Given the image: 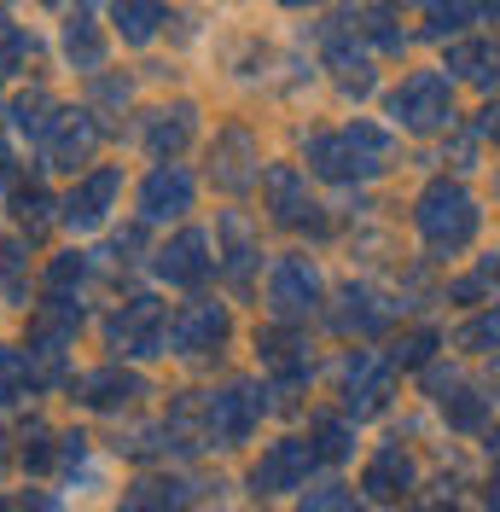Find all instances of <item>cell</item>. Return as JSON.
Instances as JSON below:
<instances>
[{
  "label": "cell",
  "mask_w": 500,
  "mask_h": 512,
  "mask_svg": "<svg viewBox=\"0 0 500 512\" xmlns=\"http://www.w3.org/2000/svg\"><path fill=\"white\" fill-rule=\"evenodd\" d=\"M384 152H390V140H384L378 128L355 123V128H338V134H314L309 140V169L332 175V181H355V175L384 169Z\"/></svg>",
  "instance_id": "obj_1"
},
{
  "label": "cell",
  "mask_w": 500,
  "mask_h": 512,
  "mask_svg": "<svg viewBox=\"0 0 500 512\" xmlns=\"http://www.w3.org/2000/svg\"><path fill=\"white\" fill-rule=\"evenodd\" d=\"M262 414H268V390L250 379H233V384H221V390H210V402H204V437L216 448H239L262 425Z\"/></svg>",
  "instance_id": "obj_2"
},
{
  "label": "cell",
  "mask_w": 500,
  "mask_h": 512,
  "mask_svg": "<svg viewBox=\"0 0 500 512\" xmlns=\"http://www.w3.org/2000/svg\"><path fill=\"white\" fill-rule=\"evenodd\" d=\"M419 233L431 239V251H460L471 233H477V204L460 187L437 181V187L419 198Z\"/></svg>",
  "instance_id": "obj_3"
},
{
  "label": "cell",
  "mask_w": 500,
  "mask_h": 512,
  "mask_svg": "<svg viewBox=\"0 0 500 512\" xmlns=\"http://www.w3.org/2000/svg\"><path fill=\"white\" fill-rule=\"evenodd\" d=\"M169 309L157 303V297H128L123 309L111 315V326H105V344L117 355H163V344H169Z\"/></svg>",
  "instance_id": "obj_4"
},
{
  "label": "cell",
  "mask_w": 500,
  "mask_h": 512,
  "mask_svg": "<svg viewBox=\"0 0 500 512\" xmlns=\"http://www.w3.org/2000/svg\"><path fill=\"white\" fill-rule=\"evenodd\" d=\"M314 443L303 437H280V443L262 448V460L250 466V495H291V489H303L314 472Z\"/></svg>",
  "instance_id": "obj_5"
},
{
  "label": "cell",
  "mask_w": 500,
  "mask_h": 512,
  "mask_svg": "<svg viewBox=\"0 0 500 512\" xmlns=\"http://www.w3.org/2000/svg\"><path fill=\"white\" fill-rule=\"evenodd\" d=\"M268 309H274L285 326L320 309V274H314L309 256H280V262H274V274H268Z\"/></svg>",
  "instance_id": "obj_6"
},
{
  "label": "cell",
  "mask_w": 500,
  "mask_h": 512,
  "mask_svg": "<svg viewBox=\"0 0 500 512\" xmlns=\"http://www.w3.org/2000/svg\"><path fill=\"white\" fill-rule=\"evenodd\" d=\"M227 332H233V315H227L221 303H210V297H198V303H187V309L175 315L169 344H175V355H204V350H221Z\"/></svg>",
  "instance_id": "obj_7"
},
{
  "label": "cell",
  "mask_w": 500,
  "mask_h": 512,
  "mask_svg": "<svg viewBox=\"0 0 500 512\" xmlns=\"http://www.w3.org/2000/svg\"><path fill=\"white\" fill-rule=\"evenodd\" d=\"M210 268H216V256H210V239H204L198 227L175 233V239L157 251V280H169V286L198 291L204 280H210Z\"/></svg>",
  "instance_id": "obj_8"
},
{
  "label": "cell",
  "mask_w": 500,
  "mask_h": 512,
  "mask_svg": "<svg viewBox=\"0 0 500 512\" xmlns=\"http://www.w3.org/2000/svg\"><path fill=\"white\" fill-rule=\"evenodd\" d=\"M192 210V175L181 163H157L140 181V222H175Z\"/></svg>",
  "instance_id": "obj_9"
},
{
  "label": "cell",
  "mask_w": 500,
  "mask_h": 512,
  "mask_svg": "<svg viewBox=\"0 0 500 512\" xmlns=\"http://www.w3.org/2000/svg\"><path fill=\"white\" fill-rule=\"evenodd\" d=\"M192 134H198V111H192L187 99L181 105H157V111H146V123H140V140H146V152L157 163H175L192 146Z\"/></svg>",
  "instance_id": "obj_10"
},
{
  "label": "cell",
  "mask_w": 500,
  "mask_h": 512,
  "mask_svg": "<svg viewBox=\"0 0 500 512\" xmlns=\"http://www.w3.org/2000/svg\"><path fill=\"white\" fill-rule=\"evenodd\" d=\"M94 146H99L94 111H59L53 134L41 140V158H47V169H76V163L94 158Z\"/></svg>",
  "instance_id": "obj_11"
},
{
  "label": "cell",
  "mask_w": 500,
  "mask_h": 512,
  "mask_svg": "<svg viewBox=\"0 0 500 512\" xmlns=\"http://www.w3.org/2000/svg\"><path fill=\"white\" fill-rule=\"evenodd\" d=\"M117 192H123V169H94L82 187L64 198V222L76 227V233H94L105 216H111V204H117Z\"/></svg>",
  "instance_id": "obj_12"
},
{
  "label": "cell",
  "mask_w": 500,
  "mask_h": 512,
  "mask_svg": "<svg viewBox=\"0 0 500 512\" xmlns=\"http://www.w3.org/2000/svg\"><path fill=\"white\" fill-rule=\"evenodd\" d=\"M262 192H268L274 222H285V227H320V216H314V198H309V181H303L291 163H274V169L262 175Z\"/></svg>",
  "instance_id": "obj_13"
},
{
  "label": "cell",
  "mask_w": 500,
  "mask_h": 512,
  "mask_svg": "<svg viewBox=\"0 0 500 512\" xmlns=\"http://www.w3.org/2000/svg\"><path fill=\"white\" fill-rule=\"evenodd\" d=\"M210 175H216V187H227V192H245L250 181H256V140H250L245 128H221L216 134Z\"/></svg>",
  "instance_id": "obj_14"
},
{
  "label": "cell",
  "mask_w": 500,
  "mask_h": 512,
  "mask_svg": "<svg viewBox=\"0 0 500 512\" xmlns=\"http://www.w3.org/2000/svg\"><path fill=\"white\" fill-rule=\"evenodd\" d=\"M134 396H146V379L128 373V367H99V373H88V379L76 384V402L82 408H99V414H117Z\"/></svg>",
  "instance_id": "obj_15"
},
{
  "label": "cell",
  "mask_w": 500,
  "mask_h": 512,
  "mask_svg": "<svg viewBox=\"0 0 500 512\" xmlns=\"http://www.w3.org/2000/svg\"><path fill=\"white\" fill-rule=\"evenodd\" d=\"M390 111H396L407 128H437L442 117H448V88H442L437 76H413L402 94L390 99Z\"/></svg>",
  "instance_id": "obj_16"
},
{
  "label": "cell",
  "mask_w": 500,
  "mask_h": 512,
  "mask_svg": "<svg viewBox=\"0 0 500 512\" xmlns=\"http://www.w3.org/2000/svg\"><path fill=\"white\" fill-rule=\"evenodd\" d=\"M384 396H390V367L373 361V355H355L344 373V402L349 414H378L384 408Z\"/></svg>",
  "instance_id": "obj_17"
},
{
  "label": "cell",
  "mask_w": 500,
  "mask_h": 512,
  "mask_svg": "<svg viewBox=\"0 0 500 512\" xmlns=\"http://www.w3.org/2000/svg\"><path fill=\"white\" fill-rule=\"evenodd\" d=\"M413 478H419V472H413V454H407V448H378L361 489H367L373 501H396V495L413 489Z\"/></svg>",
  "instance_id": "obj_18"
},
{
  "label": "cell",
  "mask_w": 500,
  "mask_h": 512,
  "mask_svg": "<svg viewBox=\"0 0 500 512\" xmlns=\"http://www.w3.org/2000/svg\"><path fill=\"white\" fill-rule=\"evenodd\" d=\"M221 239H227V256H221V268H227V280L239 291H250V274H256V262H262V251H256V233H250L245 216H221Z\"/></svg>",
  "instance_id": "obj_19"
},
{
  "label": "cell",
  "mask_w": 500,
  "mask_h": 512,
  "mask_svg": "<svg viewBox=\"0 0 500 512\" xmlns=\"http://www.w3.org/2000/svg\"><path fill=\"white\" fill-rule=\"evenodd\" d=\"M332 326H338V332H355V338L384 332V326H390V303H378L373 291H355V286H349L344 297H338V309H332Z\"/></svg>",
  "instance_id": "obj_20"
},
{
  "label": "cell",
  "mask_w": 500,
  "mask_h": 512,
  "mask_svg": "<svg viewBox=\"0 0 500 512\" xmlns=\"http://www.w3.org/2000/svg\"><path fill=\"white\" fill-rule=\"evenodd\" d=\"M111 18H117V35H123L128 47H146V41L169 24V6H163V0H117Z\"/></svg>",
  "instance_id": "obj_21"
},
{
  "label": "cell",
  "mask_w": 500,
  "mask_h": 512,
  "mask_svg": "<svg viewBox=\"0 0 500 512\" xmlns=\"http://www.w3.org/2000/svg\"><path fill=\"white\" fill-rule=\"evenodd\" d=\"M192 501V483L181 478H146L123 495V512H181Z\"/></svg>",
  "instance_id": "obj_22"
},
{
  "label": "cell",
  "mask_w": 500,
  "mask_h": 512,
  "mask_svg": "<svg viewBox=\"0 0 500 512\" xmlns=\"http://www.w3.org/2000/svg\"><path fill=\"white\" fill-rule=\"evenodd\" d=\"M12 123H18V134H30V140H47L53 123H59V105H53V94L30 88V94L12 99Z\"/></svg>",
  "instance_id": "obj_23"
},
{
  "label": "cell",
  "mask_w": 500,
  "mask_h": 512,
  "mask_svg": "<svg viewBox=\"0 0 500 512\" xmlns=\"http://www.w3.org/2000/svg\"><path fill=\"white\" fill-rule=\"evenodd\" d=\"M256 350H262V361H268L285 384H297L303 373H309V355H297V338H291V332H262Z\"/></svg>",
  "instance_id": "obj_24"
},
{
  "label": "cell",
  "mask_w": 500,
  "mask_h": 512,
  "mask_svg": "<svg viewBox=\"0 0 500 512\" xmlns=\"http://www.w3.org/2000/svg\"><path fill=\"white\" fill-rule=\"evenodd\" d=\"M64 53L82 64V70H99V59H105V35H99V24L88 18V12H76V18L64 24Z\"/></svg>",
  "instance_id": "obj_25"
},
{
  "label": "cell",
  "mask_w": 500,
  "mask_h": 512,
  "mask_svg": "<svg viewBox=\"0 0 500 512\" xmlns=\"http://www.w3.org/2000/svg\"><path fill=\"white\" fill-rule=\"evenodd\" d=\"M30 379H35L30 355H24V350H12V344H0V408H6V402H18Z\"/></svg>",
  "instance_id": "obj_26"
},
{
  "label": "cell",
  "mask_w": 500,
  "mask_h": 512,
  "mask_svg": "<svg viewBox=\"0 0 500 512\" xmlns=\"http://www.w3.org/2000/svg\"><path fill=\"white\" fill-rule=\"evenodd\" d=\"M12 216H18V227H30V239H35L41 227L53 222V198H47V187H18L12 192Z\"/></svg>",
  "instance_id": "obj_27"
},
{
  "label": "cell",
  "mask_w": 500,
  "mask_h": 512,
  "mask_svg": "<svg viewBox=\"0 0 500 512\" xmlns=\"http://www.w3.org/2000/svg\"><path fill=\"white\" fill-rule=\"evenodd\" d=\"M24 274H30V256H24V245L0 233V291H6L12 303H24Z\"/></svg>",
  "instance_id": "obj_28"
},
{
  "label": "cell",
  "mask_w": 500,
  "mask_h": 512,
  "mask_svg": "<svg viewBox=\"0 0 500 512\" xmlns=\"http://www.w3.org/2000/svg\"><path fill=\"white\" fill-rule=\"evenodd\" d=\"M82 280H88V256L82 251L53 256V268H47V297H70V291H82Z\"/></svg>",
  "instance_id": "obj_29"
},
{
  "label": "cell",
  "mask_w": 500,
  "mask_h": 512,
  "mask_svg": "<svg viewBox=\"0 0 500 512\" xmlns=\"http://www.w3.org/2000/svg\"><path fill=\"white\" fill-rule=\"evenodd\" d=\"M35 59V35H24L12 24V12H0V76L6 70H18V64Z\"/></svg>",
  "instance_id": "obj_30"
},
{
  "label": "cell",
  "mask_w": 500,
  "mask_h": 512,
  "mask_svg": "<svg viewBox=\"0 0 500 512\" xmlns=\"http://www.w3.org/2000/svg\"><path fill=\"white\" fill-rule=\"evenodd\" d=\"M314 454H320V460H344L349 448H355V431H349L344 419H314Z\"/></svg>",
  "instance_id": "obj_31"
},
{
  "label": "cell",
  "mask_w": 500,
  "mask_h": 512,
  "mask_svg": "<svg viewBox=\"0 0 500 512\" xmlns=\"http://www.w3.org/2000/svg\"><path fill=\"white\" fill-rule=\"evenodd\" d=\"M442 408H448V419H454L460 431H477L483 414H489V402H483L477 390H454V396H442Z\"/></svg>",
  "instance_id": "obj_32"
},
{
  "label": "cell",
  "mask_w": 500,
  "mask_h": 512,
  "mask_svg": "<svg viewBox=\"0 0 500 512\" xmlns=\"http://www.w3.org/2000/svg\"><path fill=\"white\" fill-rule=\"evenodd\" d=\"M47 443H53V431H47L41 419H30V425H24V448H18L30 472H47V460H53V448H47Z\"/></svg>",
  "instance_id": "obj_33"
},
{
  "label": "cell",
  "mask_w": 500,
  "mask_h": 512,
  "mask_svg": "<svg viewBox=\"0 0 500 512\" xmlns=\"http://www.w3.org/2000/svg\"><path fill=\"white\" fill-rule=\"evenodd\" d=\"M297 512H355V501H349L344 483H326V489H314V495H309Z\"/></svg>",
  "instance_id": "obj_34"
},
{
  "label": "cell",
  "mask_w": 500,
  "mask_h": 512,
  "mask_svg": "<svg viewBox=\"0 0 500 512\" xmlns=\"http://www.w3.org/2000/svg\"><path fill=\"white\" fill-rule=\"evenodd\" d=\"M460 344H466V350H483V344H500V315H483V320H471L466 332H460Z\"/></svg>",
  "instance_id": "obj_35"
},
{
  "label": "cell",
  "mask_w": 500,
  "mask_h": 512,
  "mask_svg": "<svg viewBox=\"0 0 500 512\" xmlns=\"http://www.w3.org/2000/svg\"><path fill=\"white\" fill-rule=\"evenodd\" d=\"M431 344H437L431 332H419V338H407V344H396V367H419V361L431 355Z\"/></svg>",
  "instance_id": "obj_36"
},
{
  "label": "cell",
  "mask_w": 500,
  "mask_h": 512,
  "mask_svg": "<svg viewBox=\"0 0 500 512\" xmlns=\"http://www.w3.org/2000/svg\"><path fill=\"white\" fill-rule=\"evenodd\" d=\"M0 512H53L47 495H0Z\"/></svg>",
  "instance_id": "obj_37"
},
{
  "label": "cell",
  "mask_w": 500,
  "mask_h": 512,
  "mask_svg": "<svg viewBox=\"0 0 500 512\" xmlns=\"http://www.w3.org/2000/svg\"><path fill=\"white\" fill-rule=\"evenodd\" d=\"M64 443V466H76V460H82V443H88V437H82V431H70V437H59Z\"/></svg>",
  "instance_id": "obj_38"
},
{
  "label": "cell",
  "mask_w": 500,
  "mask_h": 512,
  "mask_svg": "<svg viewBox=\"0 0 500 512\" xmlns=\"http://www.w3.org/2000/svg\"><path fill=\"white\" fill-rule=\"evenodd\" d=\"M489 134H495V140H500V105H495V111H489Z\"/></svg>",
  "instance_id": "obj_39"
},
{
  "label": "cell",
  "mask_w": 500,
  "mask_h": 512,
  "mask_svg": "<svg viewBox=\"0 0 500 512\" xmlns=\"http://www.w3.org/2000/svg\"><path fill=\"white\" fill-rule=\"evenodd\" d=\"M6 169H12V152H6V140H0V175H6Z\"/></svg>",
  "instance_id": "obj_40"
},
{
  "label": "cell",
  "mask_w": 500,
  "mask_h": 512,
  "mask_svg": "<svg viewBox=\"0 0 500 512\" xmlns=\"http://www.w3.org/2000/svg\"><path fill=\"white\" fill-rule=\"evenodd\" d=\"M489 454H495V460H500V431H495V437H489Z\"/></svg>",
  "instance_id": "obj_41"
},
{
  "label": "cell",
  "mask_w": 500,
  "mask_h": 512,
  "mask_svg": "<svg viewBox=\"0 0 500 512\" xmlns=\"http://www.w3.org/2000/svg\"><path fill=\"white\" fill-rule=\"evenodd\" d=\"M489 507H495V512H500V483H495V495H489Z\"/></svg>",
  "instance_id": "obj_42"
},
{
  "label": "cell",
  "mask_w": 500,
  "mask_h": 512,
  "mask_svg": "<svg viewBox=\"0 0 500 512\" xmlns=\"http://www.w3.org/2000/svg\"><path fill=\"white\" fill-rule=\"evenodd\" d=\"M0 466H6V437H0Z\"/></svg>",
  "instance_id": "obj_43"
},
{
  "label": "cell",
  "mask_w": 500,
  "mask_h": 512,
  "mask_svg": "<svg viewBox=\"0 0 500 512\" xmlns=\"http://www.w3.org/2000/svg\"><path fill=\"white\" fill-rule=\"evenodd\" d=\"M285 6H309V0H285Z\"/></svg>",
  "instance_id": "obj_44"
}]
</instances>
